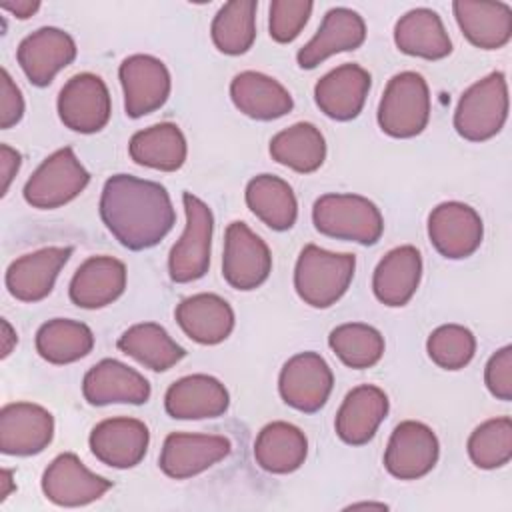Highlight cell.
I'll return each mask as SVG.
<instances>
[{"mask_svg": "<svg viewBox=\"0 0 512 512\" xmlns=\"http://www.w3.org/2000/svg\"><path fill=\"white\" fill-rule=\"evenodd\" d=\"M100 218L124 248L146 250L172 230L176 212L162 184L114 174L100 194Z\"/></svg>", "mask_w": 512, "mask_h": 512, "instance_id": "6da1fadb", "label": "cell"}, {"mask_svg": "<svg viewBox=\"0 0 512 512\" xmlns=\"http://www.w3.org/2000/svg\"><path fill=\"white\" fill-rule=\"evenodd\" d=\"M354 268V254H336L308 244L302 248L294 268L296 294L312 308H328L350 288Z\"/></svg>", "mask_w": 512, "mask_h": 512, "instance_id": "7a4b0ae2", "label": "cell"}, {"mask_svg": "<svg viewBox=\"0 0 512 512\" xmlns=\"http://www.w3.org/2000/svg\"><path fill=\"white\" fill-rule=\"evenodd\" d=\"M314 228L336 240L372 246L384 232L378 206L360 194H324L312 208Z\"/></svg>", "mask_w": 512, "mask_h": 512, "instance_id": "3957f363", "label": "cell"}, {"mask_svg": "<svg viewBox=\"0 0 512 512\" xmlns=\"http://www.w3.org/2000/svg\"><path fill=\"white\" fill-rule=\"evenodd\" d=\"M430 120V90L422 74H394L378 104V124L392 138H414Z\"/></svg>", "mask_w": 512, "mask_h": 512, "instance_id": "277c9868", "label": "cell"}, {"mask_svg": "<svg viewBox=\"0 0 512 512\" xmlns=\"http://www.w3.org/2000/svg\"><path fill=\"white\" fill-rule=\"evenodd\" d=\"M506 118L508 84L504 72L496 70L464 90L454 112V128L464 140L484 142L502 130Z\"/></svg>", "mask_w": 512, "mask_h": 512, "instance_id": "5b68a950", "label": "cell"}, {"mask_svg": "<svg viewBox=\"0 0 512 512\" xmlns=\"http://www.w3.org/2000/svg\"><path fill=\"white\" fill-rule=\"evenodd\" d=\"M186 226L168 256V272L176 284L200 280L210 266L214 216L206 202L192 192L182 194Z\"/></svg>", "mask_w": 512, "mask_h": 512, "instance_id": "8992f818", "label": "cell"}, {"mask_svg": "<svg viewBox=\"0 0 512 512\" xmlns=\"http://www.w3.org/2000/svg\"><path fill=\"white\" fill-rule=\"evenodd\" d=\"M90 182L88 170L70 146L50 154L26 180L24 200L40 210H54L72 202Z\"/></svg>", "mask_w": 512, "mask_h": 512, "instance_id": "52a82bcc", "label": "cell"}, {"mask_svg": "<svg viewBox=\"0 0 512 512\" xmlns=\"http://www.w3.org/2000/svg\"><path fill=\"white\" fill-rule=\"evenodd\" d=\"M272 270L268 244L244 222H230L224 236L222 276L236 290L262 286Z\"/></svg>", "mask_w": 512, "mask_h": 512, "instance_id": "ba28073f", "label": "cell"}, {"mask_svg": "<svg viewBox=\"0 0 512 512\" xmlns=\"http://www.w3.org/2000/svg\"><path fill=\"white\" fill-rule=\"evenodd\" d=\"M56 106L62 124L80 134L102 130L112 114L108 86L100 76L90 72L72 76L62 86Z\"/></svg>", "mask_w": 512, "mask_h": 512, "instance_id": "9c48e42d", "label": "cell"}, {"mask_svg": "<svg viewBox=\"0 0 512 512\" xmlns=\"http://www.w3.org/2000/svg\"><path fill=\"white\" fill-rule=\"evenodd\" d=\"M118 78L124 90V110L130 118H142L164 106L172 80L166 64L150 54H132L122 60Z\"/></svg>", "mask_w": 512, "mask_h": 512, "instance_id": "30bf717a", "label": "cell"}, {"mask_svg": "<svg viewBox=\"0 0 512 512\" xmlns=\"http://www.w3.org/2000/svg\"><path fill=\"white\" fill-rule=\"evenodd\" d=\"M334 386V374L318 352H300L280 370L278 390L282 400L304 414L318 412Z\"/></svg>", "mask_w": 512, "mask_h": 512, "instance_id": "8fae6325", "label": "cell"}, {"mask_svg": "<svg viewBox=\"0 0 512 512\" xmlns=\"http://www.w3.org/2000/svg\"><path fill=\"white\" fill-rule=\"evenodd\" d=\"M484 236L480 214L464 202H442L428 216V238L438 254L450 260L472 256Z\"/></svg>", "mask_w": 512, "mask_h": 512, "instance_id": "7c38bea8", "label": "cell"}, {"mask_svg": "<svg viewBox=\"0 0 512 512\" xmlns=\"http://www.w3.org/2000/svg\"><path fill=\"white\" fill-rule=\"evenodd\" d=\"M440 444L430 426L416 420L400 422L390 434L384 466L398 480L426 476L438 462Z\"/></svg>", "mask_w": 512, "mask_h": 512, "instance_id": "4fadbf2b", "label": "cell"}, {"mask_svg": "<svg viewBox=\"0 0 512 512\" xmlns=\"http://www.w3.org/2000/svg\"><path fill=\"white\" fill-rule=\"evenodd\" d=\"M230 452L232 444L226 436L172 432L164 438L158 464L166 476L186 480L212 468Z\"/></svg>", "mask_w": 512, "mask_h": 512, "instance_id": "5bb4252c", "label": "cell"}, {"mask_svg": "<svg viewBox=\"0 0 512 512\" xmlns=\"http://www.w3.org/2000/svg\"><path fill=\"white\" fill-rule=\"evenodd\" d=\"M110 488L112 480L90 472L72 452L58 454L42 474V492L56 506H86L102 498Z\"/></svg>", "mask_w": 512, "mask_h": 512, "instance_id": "9a60e30c", "label": "cell"}, {"mask_svg": "<svg viewBox=\"0 0 512 512\" xmlns=\"http://www.w3.org/2000/svg\"><path fill=\"white\" fill-rule=\"evenodd\" d=\"M88 444L96 460L106 466L126 470L144 460L150 444V432L138 418H106L92 428Z\"/></svg>", "mask_w": 512, "mask_h": 512, "instance_id": "2e32d148", "label": "cell"}, {"mask_svg": "<svg viewBox=\"0 0 512 512\" xmlns=\"http://www.w3.org/2000/svg\"><path fill=\"white\" fill-rule=\"evenodd\" d=\"M54 438V416L32 402H12L0 410V450L8 456L40 454Z\"/></svg>", "mask_w": 512, "mask_h": 512, "instance_id": "e0dca14e", "label": "cell"}, {"mask_svg": "<svg viewBox=\"0 0 512 512\" xmlns=\"http://www.w3.org/2000/svg\"><path fill=\"white\" fill-rule=\"evenodd\" d=\"M76 58L74 38L54 26L28 34L16 50V60L34 86H48Z\"/></svg>", "mask_w": 512, "mask_h": 512, "instance_id": "ac0fdd59", "label": "cell"}, {"mask_svg": "<svg viewBox=\"0 0 512 512\" xmlns=\"http://www.w3.org/2000/svg\"><path fill=\"white\" fill-rule=\"evenodd\" d=\"M72 256V246H48L16 258L6 270V288L20 302L44 300Z\"/></svg>", "mask_w": 512, "mask_h": 512, "instance_id": "d6986e66", "label": "cell"}, {"mask_svg": "<svg viewBox=\"0 0 512 512\" xmlns=\"http://www.w3.org/2000/svg\"><path fill=\"white\" fill-rule=\"evenodd\" d=\"M366 24L362 16L350 8H330L318 32L298 50L296 62L304 70H312L338 52H350L364 44Z\"/></svg>", "mask_w": 512, "mask_h": 512, "instance_id": "ffe728a7", "label": "cell"}, {"mask_svg": "<svg viewBox=\"0 0 512 512\" xmlns=\"http://www.w3.org/2000/svg\"><path fill=\"white\" fill-rule=\"evenodd\" d=\"M82 394L92 406L144 404L150 398V382L138 370L104 358L84 374Z\"/></svg>", "mask_w": 512, "mask_h": 512, "instance_id": "44dd1931", "label": "cell"}, {"mask_svg": "<svg viewBox=\"0 0 512 512\" xmlns=\"http://www.w3.org/2000/svg\"><path fill=\"white\" fill-rule=\"evenodd\" d=\"M372 78L358 64H340L324 74L314 86L316 106L332 120L348 122L356 118L370 92Z\"/></svg>", "mask_w": 512, "mask_h": 512, "instance_id": "7402d4cb", "label": "cell"}, {"mask_svg": "<svg viewBox=\"0 0 512 512\" xmlns=\"http://www.w3.org/2000/svg\"><path fill=\"white\" fill-rule=\"evenodd\" d=\"M230 394L226 386L208 374H190L174 384L164 394V408L176 420H204L226 414Z\"/></svg>", "mask_w": 512, "mask_h": 512, "instance_id": "603a6c76", "label": "cell"}, {"mask_svg": "<svg viewBox=\"0 0 512 512\" xmlns=\"http://www.w3.org/2000/svg\"><path fill=\"white\" fill-rule=\"evenodd\" d=\"M388 408L390 402L382 388L374 384H360L352 388L336 414L334 428L338 438L352 446L368 444L384 422Z\"/></svg>", "mask_w": 512, "mask_h": 512, "instance_id": "cb8c5ba5", "label": "cell"}, {"mask_svg": "<svg viewBox=\"0 0 512 512\" xmlns=\"http://www.w3.org/2000/svg\"><path fill=\"white\" fill-rule=\"evenodd\" d=\"M126 266L112 256H90L84 260L70 280V300L86 310L112 304L124 294Z\"/></svg>", "mask_w": 512, "mask_h": 512, "instance_id": "d4e9b609", "label": "cell"}, {"mask_svg": "<svg viewBox=\"0 0 512 512\" xmlns=\"http://www.w3.org/2000/svg\"><path fill=\"white\" fill-rule=\"evenodd\" d=\"M174 316L182 332L204 346L224 342L234 330L232 306L222 296L210 292H200L184 298L176 306Z\"/></svg>", "mask_w": 512, "mask_h": 512, "instance_id": "484cf974", "label": "cell"}, {"mask_svg": "<svg viewBox=\"0 0 512 512\" xmlns=\"http://www.w3.org/2000/svg\"><path fill=\"white\" fill-rule=\"evenodd\" d=\"M454 18L470 44L482 50H498L512 38V8L506 2L456 0Z\"/></svg>", "mask_w": 512, "mask_h": 512, "instance_id": "4316f807", "label": "cell"}, {"mask_svg": "<svg viewBox=\"0 0 512 512\" xmlns=\"http://www.w3.org/2000/svg\"><path fill=\"white\" fill-rule=\"evenodd\" d=\"M422 278V256L410 246L392 248L376 266L372 276L374 296L392 308L404 306L416 294Z\"/></svg>", "mask_w": 512, "mask_h": 512, "instance_id": "83f0119b", "label": "cell"}, {"mask_svg": "<svg viewBox=\"0 0 512 512\" xmlns=\"http://www.w3.org/2000/svg\"><path fill=\"white\" fill-rule=\"evenodd\" d=\"M230 98L242 114L264 122L286 116L294 106L290 92L278 80L254 70L232 78Z\"/></svg>", "mask_w": 512, "mask_h": 512, "instance_id": "f1b7e54d", "label": "cell"}, {"mask_svg": "<svg viewBox=\"0 0 512 512\" xmlns=\"http://www.w3.org/2000/svg\"><path fill=\"white\" fill-rule=\"evenodd\" d=\"M306 454V434L290 422H270L254 440V460L270 474H290L298 470L304 464Z\"/></svg>", "mask_w": 512, "mask_h": 512, "instance_id": "f546056e", "label": "cell"}, {"mask_svg": "<svg viewBox=\"0 0 512 512\" xmlns=\"http://www.w3.org/2000/svg\"><path fill=\"white\" fill-rule=\"evenodd\" d=\"M394 42L400 52L426 60H440L452 52L442 18L430 8H414L394 26Z\"/></svg>", "mask_w": 512, "mask_h": 512, "instance_id": "4dcf8cb0", "label": "cell"}, {"mask_svg": "<svg viewBox=\"0 0 512 512\" xmlns=\"http://www.w3.org/2000/svg\"><path fill=\"white\" fill-rule=\"evenodd\" d=\"M128 154L138 166L160 172H176L186 162L188 146L182 130L172 122H160L138 130L128 144Z\"/></svg>", "mask_w": 512, "mask_h": 512, "instance_id": "1f68e13d", "label": "cell"}, {"mask_svg": "<svg viewBox=\"0 0 512 512\" xmlns=\"http://www.w3.org/2000/svg\"><path fill=\"white\" fill-rule=\"evenodd\" d=\"M250 212L276 232L290 230L298 218V202L290 184L272 174H258L244 192Z\"/></svg>", "mask_w": 512, "mask_h": 512, "instance_id": "d6a6232c", "label": "cell"}, {"mask_svg": "<svg viewBox=\"0 0 512 512\" xmlns=\"http://www.w3.org/2000/svg\"><path fill=\"white\" fill-rule=\"evenodd\" d=\"M118 350L154 372L170 370L178 364L186 350L156 322H140L130 326L116 342Z\"/></svg>", "mask_w": 512, "mask_h": 512, "instance_id": "836d02e7", "label": "cell"}, {"mask_svg": "<svg viewBox=\"0 0 512 512\" xmlns=\"http://www.w3.org/2000/svg\"><path fill=\"white\" fill-rule=\"evenodd\" d=\"M270 156L294 172L310 174L324 164L326 140L312 122H296L272 136Z\"/></svg>", "mask_w": 512, "mask_h": 512, "instance_id": "e575fe53", "label": "cell"}, {"mask_svg": "<svg viewBox=\"0 0 512 512\" xmlns=\"http://www.w3.org/2000/svg\"><path fill=\"white\" fill-rule=\"evenodd\" d=\"M94 348L92 330L78 320L52 318L36 332V352L50 364H72Z\"/></svg>", "mask_w": 512, "mask_h": 512, "instance_id": "d590c367", "label": "cell"}, {"mask_svg": "<svg viewBox=\"0 0 512 512\" xmlns=\"http://www.w3.org/2000/svg\"><path fill=\"white\" fill-rule=\"evenodd\" d=\"M256 10V0H234L216 12L210 34L222 54L240 56L252 48L256 40Z\"/></svg>", "mask_w": 512, "mask_h": 512, "instance_id": "8d00e7d4", "label": "cell"}, {"mask_svg": "<svg viewBox=\"0 0 512 512\" xmlns=\"http://www.w3.org/2000/svg\"><path fill=\"white\" fill-rule=\"evenodd\" d=\"M328 346L348 368L364 370L380 362L384 354V336L374 326L348 322L330 332Z\"/></svg>", "mask_w": 512, "mask_h": 512, "instance_id": "74e56055", "label": "cell"}, {"mask_svg": "<svg viewBox=\"0 0 512 512\" xmlns=\"http://www.w3.org/2000/svg\"><path fill=\"white\" fill-rule=\"evenodd\" d=\"M466 448L474 466L482 470L502 468L512 458V420L500 416L482 422L470 434Z\"/></svg>", "mask_w": 512, "mask_h": 512, "instance_id": "f35d334b", "label": "cell"}, {"mask_svg": "<svg viewBox=\"0 0 512 512\" xmlns=\"http://www.w3.org/2000/svg\"><path fill=\"white\" fill-rule=\"evenodd\" d=\"M426 350L430 360L444 370H460L476 354L474 334L460 324H442L428 336Z\"/></svg>", "mask_w": 512, "mask_h": 512, "instance_id": "ab89813d", "label": "cell"}, {"mask_svg": "<svg viewBox=\"0 0 512 512\" xmlns=\"http://www.w3.org/2000/svg\"><path fill=\"white\" fill-rule=\"evenodd\" d=\"M312 8L314 4L310 0H272L268 18L272 40L288 44L298 38L312 14Z\"/></svg>", "mask_w": 512, "mask_h": 512, "instance_id": "60d3db41", "label": "cell"}, {"mask_svg": "<svg viewBox=\"0 0 512 512\" xmlns=\"http://www.w3.org/2000/svg\"><path fill=\"white\" fill-rule=\"evenodd\" d=\"M484 384L494 398L512 400V346H502L490 356L484 368Z\"/></svg>", "mask_w": 512, "mask_h": 512, "instance_id": "b9f144b4", "label": "cell"}, {"mask_svg": "<svg viewBox=\"0 0 512 512\" xmlns=\"http://www.w3.org/2000/svg\"><path fill=\"white\" fill-rule=\"evenodd\" d=\"M24 116V98L12 76L2 68L0 80V128L8 130L16 126Z\"/></svg>", "mask_w": 512, "mask_h": 512, "instance_id": "7bdbcfd3", "label": "cell"}, {"mask_svg": "<svg viewBox=\"0 0 512 512\" xmlns=\"http://www.w3.org/2000/svg\"><path fill=\"white\" fill-rule=\"evenodd\" d=\"M22 156L18 150L10 148L8 144H0V176H2V196L8 192L10 182L14 180L16 172L20 170Z\"/></svg>", "mask_w": 512, "mask_h": 512, "instance_id": "ee69618b", "label": "cell"}, {"mask_svg": "<svg viewBox=\"0 0 512 512\" xmlns=\"http://www.w3.org/2000/svg\"><path fill=\"white\" fill-rule=\"evenodd\" d=\"M2 10H8L10 14H14L20 20L30 18L32 14L38 12L40 2L38 0H16V2H0Z\"/></svg>", "mask_w": 512, "mask_h": 512, "instance_id": "f6af8a7d", "label": "cell"}, {"mask_svg": "<svg viewBox=\"0 0 512 512\" xmlns=\"http://www.w3.org/2000/svg\"><path fill=\"white\" fill-rule=\"evenodd\" d=\"M16 342H18V336H16L14 328L10 326V322L6 318H2V358L10 356Z\"/></svg>", "mask_w": 512, "mask_h": 512, "instance_id": "bcb514c9", "label": "cell"}, {"mask_svg": "<svg viewBox=\"0 0 512 512\" xmlns=\"http://www.w3.org/2000/svg\"><path fill=\"white\" fill-rule=\"evenodd\" d=\"M0 502H4L8 496H10V492L16 488L14 486V482H12V470H8V468H4L2 470V474H0Z\"/></svg>", "mask_w": 512, "mask_h": 512, "instance_id": "7dc6e473", "label": "cell"}, {"mask_svg": "<svg viewBox=\"0 0 512 512\" xmlns=\"http://www.w3.org/2000/svg\"><path fill=\"white\" fill-rule=\"evenodd\" d=\"M348 508H378V510H386L388 506L380 504V502H358V504H352Z\"/></svg>", "mask_w": 512, "mask_h": 512, "instance_id": "c3c4849f", "label": "cell"}]
</instances>
